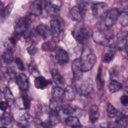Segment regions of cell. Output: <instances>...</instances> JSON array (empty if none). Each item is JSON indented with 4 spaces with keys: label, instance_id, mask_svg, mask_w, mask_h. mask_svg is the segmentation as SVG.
Wrapping results in <instances>:
<instances>
[{
    "label": "cell",
    "instance_id": "obj_1",
    "mask_svg": "<svg viewBox=\"0 0 128 128\" xmlns=\"http://www.w3.org/2000/svg\"><path fill=\"white\" fill-rule=\"evenodd\" d=\"M108 28L98 30L94 32L92 34L93 40L98 44L108 47L114 45V34Z\"/></svg>",
    "mask_w": 128,
    "mask_h": 128
},
{
    "label": "cell",
    "instance_id": "obj_2",
    "mask_svg": "<svg viewBox=\"0 0 128 128\" xmlns=\"http://www.w3.org/2000/svg\"><path fill=\"white\" fill-rule=\"evenodd\" d=\"M80 59L84 72L90 71L92 69L96 60L94 52L88 46L83 48Z\"/></svg>",
    "mask_w": 128,
    "mask_h": 128
},
{
    "label": "cell",
    "instance_id": "obj_3",
    "mask_svg": "<svg viewBox=\"0 0 128 128\" xmlns=\"http://www.w3.org/2000/svg\"><path fill=\"white\" fill-rule=\"evenodd\" d=\"M72 34L75 40L81 44L86 43L92 36L90 30L80 21L75 25Z\"/></svg>",
    "mask_w": 128,
    "mask_h": 128
},
{
    "label": "cell",
    "instance_id": "obj_4",
    "mask_svg": "<svg viewBox=\"0 0 128 128\" xmlns=\"http://www.w3.org/2000/svg\"><path fill=\"white\" fill-rule=\"evenodd\" d=\"M76 88L77 92L80 96H88L93 90V84L89 78L80 79L75 81Z\"/></svg>",
    "mask_w": 128,
    "mask_h": 128
},
{
    "label": "cell",
    "instance_id": "obj_5",
    "mask_svg": "<svg viewBox=\"0 0 128 128\" xmlns=\"http://www.w3.org/2000/svg\"><path fill=\"white\" fill-rule=\"evenodd\" d=\"M32 19L30 16L21 17L18 19L15 24V32L21 36L26 34L31 24Z\"/></svg>",
    "mask_w": 128,
    "mask_h": 128
},
{
    "label": "cell",
    "instance_id": "obj_6",
    "mask_svg": "<svg viewBox=\"0 0 128 128\" xmlns=\"http://www.w3.org/2000/svg\"><path fill=\"white\" fill-rule=\"evenodd\" d=\"M58 2L52 0H48L45 2L44 8L48 14L54 18L57 17L59 15L60 10V4Z\"/></svg>",
    "mask_w": 128,
    "mask_h": 128
},
{
    "label": "cell",
    "instance_id": "obj_7",
    "mask_svg": "<svg viewBox=\"0 0 128 128\" xmlns=\"http://www.w3.org/2000/svg\"><path fill=\"white\" fill-rule=\"evenodd\" d=\"M108 9V6L106 2H96L92 5V14L96 18H101L107 14Z\"/></svg>",
    "mask_w": 128,
    "mask_h": 128
},
{
    "label": "cell",
    "instance_id": "obj_8",
    "mask_svg": "<svg viewBox=\"0 0 128 128\" xmlns=\"http://www.w3.org/2000/svg\"><path fill=\"white\" fill-rule=\"evenodd\" d=\"M120 12L118 8H114L107 12L105 19L104 24L107 28L112 26L118 20Z\"/></svg>",
    "mask_w": 128,
    "mask_h": 128
},
{
    "label": "cell",
    "instance_id": "obj_9",
    "mask_svg": "<svg viewBox=\"0 0 128 128\" xmlns=\"http://www.w3.org/2000/svg\"><path fill=\"white\" fill-rule=\"evenodd\" d=\"M50 30L52 36L58 37L63 30V22L58 17L53 18L50 20Z\"/></svg>",
    "mask_w": 128,
    "mask_h": 128
},
{
    "label": "cell",
    "instance_id": "obj_10",
    "mask_svg": "<svg viewBox=\"0 0 128 128\" xmlns=\"http://www.w3.org/2000/svg\"><path fill=\"white\" fill-rule=\"evenodd\" d=\"M54 58L56 62L60 65L66 64L69 60V56L68 52L62 48L56 49Z\"/></svg>",
    "mask_w": 128,
    "mask_h": 128
},
{
    "label": "cell",
    "instance_id": "obj_11",
    "mask_svg": "<svg viewBox=\"0 0 128 128\" xmlns=\"http://www.w3.org/2000/svg\"><path fill=\"white\" fill-rule=\"evenodd\" d=\"M72 70L74 81L78 80L82 76L83 70L80 58L74 60L72 64Z\"/></svg>",
    "mask_w": 128,
    "mask_h": 128
},
{
    "label": "cell",
    "instance_id": "obj_12",
    "mask_svg": "<svg viewBox=\"0 0 128 128\" xmlns=\"http://www.w3.org/2000/svg\"><path fill=\"white\" fill-rule=\"evenodd\" d=\"M16 81L19 89L21 91L26 92L28 89V79L25 74L21 73L16 75Z\"/></svg>",
    "mask_w": 128,
    "mask_h": 128
},
{
    "label": "cell",
    "instance_id": "obj_13",
    "mask_svg": "<svg viewBox=\"0 0 128 128\" xmlns=\"http://www.w3.org/2000/svg\"><path fill=\"white\" fill-rule=\"evenodd\" d=\"M128 42V33L126 31L121 30L117 35L116 46L118 50H123L126 49Z\"/></svg>",
    "mask_w": 128,
    "mask_h": 128
},
{
    "label": "cell",
    "instance_id": "obj_14",
    "mask_svg": "<svg viewBox=\"0 0 128 128\" xmlns=\"http://www.w3.org/2000/svg\"><path fill=\"white\" fill-rule=\"evenodd\" d=\"M36 31L44 39H48L52 36L51 30L44 24H40L36 28Z\"/></svg>",
    "mask_w": 128,
    "mask_h": 128
},
{
    "label": "cell",
    "instance_id": "obj_15",
    "mask_svg": "<svg viewBox=\"0 0 128 128\" xmlns=\"http://www.w3.org/2000/svg\"><path fill=\"white\" fill-rule=\"evenodd\" d=\"M62 110L64 114L68 116H72L78 117V116H81L82 113L80 109L74 108L68 104H62Z\"/></svg>",
    "mask_w": 128,
    "mask_h": 128
},
{
    "label": "cell",
    "instance_id": "obj_16",
    "mask_svg": "<svg viewBox=\"0 0 128 128\" xmlns=\"http://www.w3.org/2000/svg\"><path fill=\"white\" fill-rule=\"evenodd\" d=\"M51 84L52 82L50 80H48L42 76L36 77L34 80V85L37 89L44 90Z\"/></svg>",
    "mask_w": 128,
    "mask_h": 128
},
{
    "label": "cell",
    "instance_id": "obj_17",
    "mask_svg": "<svg viewBox=\"0 0 128 128\" xmlns=\"http://www.w3.org/2000/svg\"><path fill=\"white\" fill-rule=\"evenodd\" d=\"M29 12L31 15L38 16H40L42 12V6L41 1L36 0L33 2L30 5Z\"/></svg>",
    "mask_w": 128,
    "mask_h": 128
},
{
    "label": "cell",
    "instance_id": "obj_18",
    "mask_svg": "<svg viewBox=\"0 0 128 128\" xmlns=\"http://www.w3.org/2000/svg\"><path fill=\"white\" fill-rule=\"evenodd\" d=\"M2 58L4 62L6 64H11L14 60V46L7 44L6 49L2 54Z\"/></svg>",
    "mask_w": 128,
    "mask_h": 128
},
{
    "label": "cell",
    "instance_id": "obj_19",
    "mask_svg": "<svg viewBox=\"0 0 128 128\" xmlns=\"http://www.w3.org/2000/svg\"><path fill=\"white\" fill-rule=\"evenodd\" d=\"M116 50L114 45L108 46V50L104 53L102 57V62L104 63H110L115 57Z\"/></svg>",
    "mask_w": 128,
    "mask_h": 128
},
{
    "label": "cell",
    "instance_id": "obj_20",
    "mask_svg": "<svg viewBox=\"0 0 128 128\" xmlns=\"http://www.w3.org/2000/svg\"><path fill=\"white\" fill-rule=\"evenodd\" d=\"M89 119L91 122L94 124L100 116V111L98 106L96 104L91 105L88 110Z\"/></svg>",
    "mask_w": 128,
    "mask_h": 128
},
{
    "label": "cell",
    "instance_id": "obj_21",
    "mask_svg": "<svg viewBox=\"0 0 128 128\" xmlns=\"http://www.w3.org/2000/svg\"><path fill=\"white\" fill-rule=\"evenodd\" d=\"M33 118L29 114L24 113L18 119V124L21 127H28L32 121Z\"/></svg>",
    "mask_w": 128,
    "mask_h": 128
},
{
    "label": "cell",
    "instance_id": "obj_22",
    "mask_svg": "<svg viewBox=\"0 0 128 128\" xmlns=\"http://www.w3.org/2000/svg\"><path fill=\"white\" fill-rule=\"evenodd\" d=\"M52 76L53 80L58 86H62L64 85L65 80L64 78L59 73L56 68H53L52 70Z\"/></svg>",
    "mask_w": 128,
    "mask_h": 128
},
{
    "label": "cell",
    "instance_id": "obj_23",
    "mask_svg": "<svg viewBox=\"0 0 128 128\" xmlns=\"http://www.w3.org/2000/svg\"><path fill=\"white\" fill-rule=\"evenodd\" d=\"M128 124L127 114L123 113L117 114L114 124L116 126L120 128L126 127Z\"/></svg>",
    "mask_w": 128,
    "mask_h": 128
},
{
    "label": "cell",
    "instance_id": "obj_24",
    "mask_svg": "<svg viewBox=\"0 0 128 128\" xmlns=\"http://www.w3.org/2000/svg\"><path fill=\"white\" fill-rule=\"evenodd\" d=\"M76 97V92L73 86L71 85L67 86L64 90V98L67 101L72 102Z\"/></svg>",
    "mask_w": 128,
    "mask_h": 128
},
{
    "label": "cell",
    "instance_id": "obj_25",
    "mask_svg": "<svg viewBox=\"0 0 128 128\" xmlns=\"http://www.w3.org/2000/svg\"><path fill=\"white\" fill-rule=\"evenodd\" d=\"M52 98L63 101L64 98V90L60 86H54L52 89Z\"/></svg>",
    "mask_w": 128,
    "mask_h": 128
},
{
    "label": "cell",
    "instance_id": "obj_26",
    "mask_svg": "<svg viewBox=\"0 0 128 128\" xmlns=\"http://www.w3.org/2000/svg\"><path fill=\"white\" fill-rule=\"evenodd\" d=\"M96 82L98 90L100 91L102 90L104 86V80L102 76V70L101 66H100L98 68L96 78Z\"/></svg>",
    "mask_w": 128,
    "mask_h": 128
},
{
    "label": "cell",
    "instance_id": "obj_27",
    "mask_svg": "<svg viewBox=\"0 0 128 128\" xmlns=\"http://www.w3.org/2000/svg\"><path fill=\"white\" fill-rule=\"evenodd\" d=\"M65 123L66 125L72 128L82 126V124L78 118L74 116H68V117H67L65 120Z\"/></svg>",
    "mask_w": 128,
    "mask_h": 128
},
{
    "label": "cell",
    "instance_id": "obj_28",
    "mask_svg": "<svg viewBox=\"0 0 128 128\" xmlns=\"http://www.w3.org/2000/svg\"><path fill=\"white\" fill-rule=\"evenodd\" d=\"M13 122L12 116L8 112H4L0 117V124L2 126H8Z\"/></svg>",
    "mask_w": 128,
    "mask_h": 128
},
{
    "label": "cell",
    "instance_id": "obj_29",
    "mask_svg": "<svg viewBox=\"0 0 128 128\" xmlns=\"http://www.w3.org/2000/svg\"><path fill=\"white\" fill-rule=\"evenodd\" d=\"M122 87V84L119 82L114 79H111L108 84V90L112 93L118 91Z\"/></svg>",
    "mask_w": 128,
    "mask_h": 128
},
{
    "label": "cell",
    "instance_id": "obj_30",
    "mask_svg": "<svg viewBox=\"0 0 128 128\" xmlns=\"http://www.w3.org/2000/svg\"><path fill=\"white\" fill-rule=\"evenodd\" d=\"M2 71L4 76L6 80L10 81L13 80L14 78L16 79V76L12 70L8 68H3L2 69Z\"/></svg>",
    "mask_w": 128,
    "mask_h": 128
},
{
    "label": "cell",
    "instance_id": "obj_31",
    "mask_svg": "<svg viewBox=\"0 0 128 128\" xmlns=\"http://www.w3.org/2000/svg\"><path fill=\"white\" fill-rule=\"evenodd\" d=\"M13 7L14 4L12 3H10L4 8H2L0 10L1 18L3 20H6L9 16Z\"/></svg>",
    "mask_w": 128,
    "mask_h": 128
},
{
    "label": "cell",
    "instance_id": "obj_32",
    "mask_svg": "<svg viewBox=\"0 0 128 128\" xmlns=\"http://www.w3.org/2000/svg\"><path fill=\"white\" fill-rule=\"evenodd\" d=\"M4 96L8 104H14L15 101V98L12 92L8 86L4 88Z\"/></svg>",
    "mask_w": 128,
    "mask_h": 128
},
{
    "label": "cell",
    "instance_id": "obj_33",
    "mask_svg": "<svg viewBox=\"0 0 128 128\" xmlns=\"http://www.w3.org/2000/svg\"><path fill=\"white\" fill-rule=\"evenodd\" d=\"M42 48L45 51H53L56 49V42L52 40H49L42 44Z\"/></svg>",
    "mask_w": 128,
    "mask_h": 128
},
{
    "label": "cell",
    "instance_id": "obj_34",
    "mask_svg": "<svg viewBox=\"0 0 128 128\" xmlns=\"http://www.w3.org/2000/svg\"><path fill=\"white\" fill-rule=\"evenodd\" d=\"M70 16L73 20L80 21L82 18L80 13L78 6H73L70 11Z\"/></svg>",
    "mask_w": 128,
    "mask_h": 128
},
{
    "label": "cell",
    "instance_id": "obj_35",
    "mask_svg": "<svg viewBox=\"0 0 128 128\" xmlns=\"http://www.w3.org/2000/svg\"><path fill=\"white\" fill-rule=\"evenodd\" d=\"M128 12L126 11H122L120 12L118 20L120 24L124 27H126L128 24Z\"/></svg>",
    "mask_w": 128,
    "mask_h": 128
},
{
    "label": "cell",
    "instance_id": "obj_36",
    "mask_svg": "<svg viewBox=\"0 0 128 128\" xmlns=\"http://www.w3.org/2000/svg\"><path fill=\"white\" fill-rule=\"evenodd\" d=\"M88 4V2L86 1H80L79 3L78 4V7L82 18H84L86 16Z\"/></svg>",
    "mask_w": 128,
    "mask_h": 128
},
{
    "label": "cell",
    "instance_id": "obj_37",
    "mask_svg": "<svg viewBox=\"0 0 128 128\" xmlns=\"http://www.w3.org/2000/svg\"><path fill=\"white\" fill-rule=\"evenodd\" d=\"M106 110L107 116L110 118H115L118 114V111L116 108L110 102H108L106 104Z\"/></svg>",
    "mask_w": 128,
    "mask_h": 128
},
{
    "label": "cell",
    "instance_id": "obj_38",
    "mask_svg": "<svg viewBox=\"0 0 128 128\" xmlns=\"http://www.w3.org/2000/svg\"><path fill=\"white\" fill-rule=\"evenodd\" d=\"M28 70L31 75L34 77L38 76L40 75L39 70L36 66V63L34 62H32L28 65Z\"/></svg>",
    "mask_w": 128,
    "mask_h": 128
},
{
    "label": "cell",
    "instance_id": "obj_39",
    "mask_svg": "<svg viewBox=\"0 0 128 128\" xmlns=\"http://www.w3.org/2000/svg\"><path fill=\"white\" fill-rule=\"evenodd\" d=\"M22 98L24 109L27 110H29L31 105V101L30 98L25 92H23L22 93Z\"/></svg>",
    "mask_w": 128,
    "mask_h": 128
},
{
    "label": "cell",
    "instance_id": "obj_40",
    "mask_svg": "<svg viewBox=\"0 0 128 128\" xmlns=\"http://www.w3.org/2000/svg\"><path fill=\"white\" fill-rule=\"evenodd\" d=\"M21 36H22L20 35V34L16 33V32H14V33L8 38V42H9V43L10 44L14 46L15 45H16L18 42Z\"/></svg>",
    "mask_w": 128,
    "mask_h": 128
},
{
    "label": "cell",
    "instance_id": "obj_41",
    "mask_svg": "<svg viewBox=\"0 0 128 128\" xmlns=\"http://www.w3.org/2000/svg\"><path fill=\"white\" fill-rule=\"evenodd\" d=\"M14 62L18 70L22 71H24L25 70V67H24V62L20 58H16L15 59Z\"/></svg>",
    "mask_w": 128,
    "mask_h": 128
},
{
    "label": "cell",
    "instance_id": "obj_42",
    "mask_svg": "<svg viewBox=\"0 0 128 128\" xmlns=\"http://www.w3.org/2000/svg\"><path fill=\"white\" fill-rule=\"evenodd\" d=\"M26 50L30 55L34 56L38 52V50L34 44H32L26 48Z\"/></svg>",
    "mask_w": 128,
    "mask_h": 128
},
{
    "label": "cell",
    "instance_id": "obj_43",
    "mask_svg": "<svg viewBox=\"0 0 128 128\" xmlns=\"http://www.w3.org/2000/svg\"><path fill=\"white\" fill-rule=\"evenodd\" d=\"M110 75L112 79H113L114 78H116L118 75V70L117 67L114 66L110 68Z\"/></svg>",
    "mask_w": 128,
    "mask_h": 128
},
{
    "label": "cell",
    "instance_id": "obj_44",
    "mask_svg": "<svg viewBox=\"0 0 128 128\" xmlns=\"http://www.w3.org/2000/svg\"><path fill=\"white\" fill-rule=\"evenodd\" d=\"M120 102L123 106H126L128 104V97L126 94H123L120 98Z\"/></svg>",
    "mask_w": 128,
    "mask_h": 128
},
{
    "label": "cell",
    "instance_id": "obj_45",
    "mask_svg": "<svg viewBox=\"0 0 128 128\" xmlns=\"http://www.w3.org/2000/svg\"><path fill=\"white\" fill-rule=\"evenodd\" d=\"M120 8L122 9V11L127 12L128 8V1L127 0H122L120 2Z\"/></svg>",
    "mask_w": 128,
    "mask_h": 128
},
{
    "label": "cell",
    "instance_id": "obj_46",
    "mask_svg": "<svg viewBox=\"0 0 128 128\" xmlns=\"http://www.w3.org/2000/svg\"><path fill=\"white\" fill-rule=\"evenodd\" d=\"M8 102H4V101H2L0 103V110L3 111L5 112L6 110L8 108Z\"/></svg>",
    "mask_w": 128,
    "mask_h": 128
}]
</instances>
